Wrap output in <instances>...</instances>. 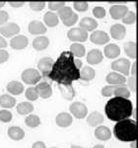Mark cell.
Wrapping results in <instances>:
<instances>
[{
  "label": "cell",
  "instance_id": "6da1fadb",
  "mask_svg": "<svg viewBox=\"0 0 138 148\" xmlns=\"http://www.w3.org/2000/svg\"><path fill=\"white\" fill-rule=\"evenodd\" d=\"M49 79L58 84H72V82L80 79V70L74 63V56L69 51H63L53 62L49 72Z\"/></svg>",
  "mask_w": 138,
  "mask_h": 148
},
{
  "label": "cell",
  "instance_id": "7a4b0ae2",
  "mask_svg": "<svg viewBox=\"0 0 138 148\" xmlns=\"http://www.w3.org/2000/svg\"><path fill=\"white\" fill-rule=\"evenodd\" d=\"M105 112L107 119L114 122H119L129 117L133 113V105L129 99L114 97L107 102L105 106Z\"/></svg>",
  "mask_w": 138,
  "mask_h": 148
},
{
  "label": "cell",
  "instance_id": "3957f363",
  "mask_svg": "<svg viewBox=\"0 0 138 148\" xmlns=\"http://www.w3.org/2000/svg\"><path fill=\"white\" fill-rule=\"evenodd\" d=\"M114 134L117 139L123 142H131L136 140V122L131 119L117 122V125L114 127Z\"/></svg>",
  "mask_w": 138,
  "mask_h": 148
},
{
  "label": "cell",
  "instance_id": "277c9868",
  "mask_svg": "<svg viewBox=\"0 0 138 148\" xmlns=\"http://www.w3.org/2000/svg\"><path fill=\"white\" fill-rule=\"evenodd\" d=\"M21 79L25 84L29 85H34L40 82V81L42 79V75L37 70L34 69V68H28L22 73Z\"/></svg>",
  "mask_w": 138,
  "mask_h": 148
},
{
  "label": "cell",
  "instance_id": "5b68a950",
  "mask_svg": "<svg viewBox=\"0 0 138 148\" xmlns=\"http://www.w3.org/2000/svg\"><path fill=\"white\" fill-rule=\"evenodd\" d=\"M130 64L129 60L126 58H119L117 60H114L112 63V69L114 72L121 74L122 76H128L130 73Z\"/></svg>",
  "mask_w": 138,
  "mask_h": 148
},
{
  "label": "cell",
  "instance_id": "8992f818",
  "mask_svg": "<svg viewBox=\"0 0 138 148\" xmlns=\"http://www.w3.org/2000/svg\"><path fill=\"white\" fill-rule=\"evenodd\" d=\"M67 37L69 40L73 41L74 43H79V42H85L88 39V32L80 27H72L67 32Z\"/></svg>",
  "mask_w": 138,
  "mask_h": 148
},
{
  "label": "cell",
  "instance_id": "52a82bcc",
  "mask_svg": "<svg viewBox=\"0 0 138 148\" xmlns=\"http://www.w3.org/2000/svg\"><path fill=\"white\" fill-rule=\"evenodd\" d=\"M70 113L74 116L76 119H84L88 114V108L84 103L79 101H75L69 106Z\"/></svg>",
  "mask_w": 138,
  "mask_h": 148
},
{
  "label": "cell",
  "instance_id": "ba28073f",
  "mask_svg": "<svg viewBox=\"0 0 138 148\" xmlns=\"http://www.w3.org/2000/svg\"><path fill=\"white\" fill-rule=\"evenodd\" d=\"M129 11L128 7L124 4H114L110 8V15L114 20H121L127 12Z\"/></svg>",
  "mask_w": 138,
  "mask_h": 148
},
{
  "label": "cell",
  "instance_id": "9c48e42d",
  "mask_svg": "<svg viewBox=\"0 0 138 148\" xmlns=\"http://www.w3.org/2000/svg\"><path fill=\"white\" fill-rule=\"evenodd\" d=\"M20 27L16 23H6L0 27V34L3 37H14L19 34Z\"/></svg>",
  "mask_w": 138,
  "mask_h": 148
},
{
  "label": "cell",
  "instance_id": "30bf717a",
  "mask_svg": "<svg viewBox=\"0 0 138 148\" xmlns=\"http://www.w3.org/2000/svg\"><path fill=\"white\" fill-rule=\"evenodd\" d=\"M53 59L51 57H44L39 61L37 63V71L41 73V75H42V77H47L49 72H51L52 65H53Z\"/></svg>",
  "mask_w": 138,
  "mask_h": 148
},
{
  "label": "cell",
  "instance_id": "8fae6325",
  "mask_svg": "<svg viewBox=\"0 0 138 148\" xmlns=\"http://www.w3.org/2000/svg\"><path fill=\"white\" fill-rule=\"evenodd\" d=\"M28 44H29V39L23 34H17L10 40V46L15 50H23L28 46Z\"/></svg>",
  "mask_w": 138,
  "mask_h": 148
},
{
  "label": "cell",
  "instance_id": "7c38bea8",
  "mask_svg": "<svg viewBox=\"0 0 138 148\" xmlns=\"http://www.w3.org/2000/svg\"><path fill=\"white\" fill-rule=\"evenodd\" d=\"M90 40L94 44L104 45L110 41V36L104 31H94L90 36Z\"/></svg>",
  "mask_w": 138,
  "mask_h": 148
},
{
  "label": "cell",
  "instance_id": "4fadbf2b",
  "mask_svg": "<svg viewBox=\"0 0 138 148\" xmlns=\"http://www.w3.org/2000/svg\"><path fill=\"white\" fill-rule=\"evenodd\" d=\"M28 29H29V32L31 34H34V36H42V34H46V27L44 26V23L40 22V21H32L29 24V27H28Z\"/></svg>",
  "mask_w": 138,
  "mask_h": 148
},
{
  "label": "cell",
  "instance_id": "5bb4252c",
  "mask_svg": "<svg viewBox=\"0 0 138 148\" xmlns=\"http://www.w3.org/2000/svg\"><path fill=\"white\" fill-rule=\"evenodd\" d=\"M36 89L39 93V96L42 97L44 99H47L52 95V88H51V85L49 84H47L46 82H39L37 84Z\"/></svg>",
  "mask_w": 138,
  "mask_h": 148
},
{
  "label": "cell",
  "instance_id": "9a60e30c",
  "mask_svg": "<svg viewBox=\"0 0 138 148\" xmlns=\"http://www.w3.org/2000/svg\"><path fill=\"white\" fill-rule=\"evenodd\" d=\"M110 36L112 38L117 39V40H121L124 38L125 34H126V29L123 25L121 24H114L110 27Z\"/></svg>",
  "mask_w": 138,
  "mask_h": 148
},
{
  "label": "cell",
  "instance_id": "2e32d148",
  "mask_svg": "<svg viewBox=\"0 0 138 148\" xmlns=\"http://www.w3.org/2000/svg\"><path fill=\"white\" fill-rule=\"evenodd\" d=\"M106 81L107 84L112 85H122L126 82V77L117 72H112L107 74V76L106 77Z\"/></svg>",
  "mask_w": 138,
  "mask_h": 148
},
{
  "label": "cell",
  "instance_id": "e0dca14e",
  "mask_svg": "<svg viewBox=\"0 0 138 148\" xmlns=\"http://www.w3.org/2000/svg\"><path fill=\"white\" fill-rule=\"evenodd\" d=\"M104 59V55L99 49H92L87 54V62L90 65H98Z\"/></svg>",
  "mask_w": 138,
  "mask_h": 148
},
{
  "label": "cell",
  "instance_id": "ac0fdd59",
  "mask_svg": "<svg viewBox=\"0 0 138 148\" xmlns=\"http://www.w3.org/2000/svg\"><path fill=\"white\" fill-rule=\"evenodd\" d=\"M72 121H73L72 116L69 113H66V112L59 113L56 116V118H55L56 125L60 127H68L70 125L72 124Z\"/></svg>",
  "mask_w": 138,
  "mask_h": 148
},
{
  "label": "cell",
  "instance_id": "d6986e66",
  "mask_svg": "<svg viewBox=\"0 0 138 148\" xmlns=\"http://www.w3.org/2000/svg\"><path fill=\"white\" fill-rule=\"evenodd\" d=\"M79 27L84 31L88 32H94L98 27V23L95 19L90 18V17H85L79 23Z\"/></svg>",
  "mask_w": 138,
  "mask_h": 148
},
{
  "label": "cell",
  "instance_id": "ffe728a7",
  "mask_svg": "<svg viewBox=\"0 0 138 148\" xmlns=\"http://www.w3.org/2000/svg\"><path fill=\"white\" fill-rule=\"evenodd\" d=\"M95 136L99 140L107 141L112 137V132L106 126H98L95 130Z\"/></svg>",
  "mask_w": 138,
  "mask_h": 148
},
{
  "label": "cell",
  "instance_id": "44dd1931",
  "mask_svg": "<svg viewBox=\"0 0 138 148\" xmlns=\"http://www.w3.org/2000/svg\"><path fill=\"white\" fill-rule=\"evenodd\" d=\"M8 136L11 138L12 140H15V141H19V140H22L25 137V132L22 127H8Z\"/></svg>",
  "mask_w": 138,
  "mask_h": 148
},
{
  "label": "cell",
  "instance_id": "7402d4cb",
  "mask_svg": "<svg viewBox=\"0 0 138 148\" xmlns=\"http://www.w3.org/2000/svg\"><path fill=\"white\" fill-rule=\"evenodd\" d=\"M104 53L106 55L107 58L109 59H115L119 56L120 54V48L119 45L114 44V43H110L105 46L104 49Z\"/></svg>",
  "mask_w": 138,
  "mask_h": 148
},
{
  "label": "cell",
  "instance_id": "603a6c76",
  "mask_svg": "<svg viewBox=\"0 0 138 148\" xmlns=\"http://www.w3.org/2000/svg\"><path fill=\"white\" fill-rule=\"evenodd\" d=\"M6 88L7 91L11 93V95H20L21 93H23L25 89L23 84L18 81H12L8 82Z\"/></svg>",
  "mask_w": 138,
  "mask_h": 148
},
{
  "label": "cell",
  "instance_id": "cb8c5ba5",
  "mask_svg": "<svg viewBox=\"0 0 138 148\" xmlns=\"http://www.w3.org/2000/svg\"><path fill=\"white\" fill-rule=\"evenodd\" d=\"M58 88L60 90V93L63 96L64 99L72 100L75 96V90L72 84H58Z\"/></svg>",
  "mask_w": 138,
  "mask_h": 148
},
{
  "label": "cell",
  "instance_id": "d4e9b609",
  "mask_svg": "<svg viewBox=\"0 0 138 148\" xmlns=\"http://www.w3.org/2000/svg\"><path fill=\"white\" fill-rule=\"evenodd\" d=\"M49 39L44 36H40L36 37L33 41V47L37 51H42L49 47Z\"/></svg>",
  "mask_w": 138,
  "mask_h": 148
},
{
  "label": "cell",
  "instance_id": "484cf974",
  "mask_svg": "<svg viewBox=\"0 0 138 148\" xmlns=\"http://www.w3.org/2000/svg\"><path fill=\"white\" fill-rule=\"evenodd\" d=\"M44 23L46 24L44 26H47L49 27H56L59 23L58 16H57V14H55L54 12H51V11L46 12L44 16Z\"/></svg>",
  "mask_w": 138,
  "mask_h": 148
},
{
  "label": "cell",
  "instance_id": "4316f807",
  "mask_svg": "<svg viewBox=\"0 0 138 148\" xmlns=\"http://www.w3.org/2000/svg\"><path fill=\"white\" fill-rule=\"evenodd\" d=\"M103 122H104V116L99 112H92L87 117V123L91 127H97L103 124Z\"/></svg>",
  "mask_w": 138,
  "mask_h": 148
},
{
  "label": "cell",
  "instance_id": "83f0119b",
  "mask_svg": "<svg viewBox=\"0 0 138 148\" xmlns=\"http://www.w3.org/2000/svg\"><path fill=\"white\" fill-rule=\"evenodd\" d=\"M95 75H96V73H95V70L93 68H91L90 66H85L80 71V79L87 82H91L94 79Z\"/></svg>",
  "mask_w": 138,
  "mask_h": 148
},
{
  "label": "cell",
  "instance_id": "f1b7e54d",
  "mask_svg": "<svg viewBox=\"0 0 138 148\" xmlns=\"http://www.w3.org/2000/svg\"><path fill=\"white\" fill-rule=\"evenodd\" d=\"M16 104V99L10 94H2L0 96V106L4 109H10Z\"/></svg>",
  "mask_w": 138,
  "mask_h": 148
},
{
  "label": "cell",
  "instance_id": "f546056e",
  "mask_svg": "<svg viewBox=\"0 0 138 148\" xmlns=\"http://www.w3.org/2000/svg\"><path fill=\"white\" fill-rule=\"evenodd\" d=\"M16 110L18 112V114L20 115H30L31 113L34 111V105L31 102H21L17 105Z\"/></svg>",
  "mask_w": 138,
  "mask_h": 148
},
{
  "label": "cell",
  "instance_id": "4dcf8cb0",
  "mask_svg": "<svg viewBox=\"0 0 138 148\" xmlns=\"http://www.w3.org/2000/svg\"><path fill=\"white\" fill-rule=\"evenodd\" d=\"M69 52L77 58H81V57H84L85 54H86V48L81 43H73L70 46Z\"/></svg>",
  "mask_w": 138,
  "mask_h": 148
},
{
  "label": "cell",
  "instance_id": "1f68e13d",
  "mask_svg": "<svg viewBox=\"0 0 138 148\" xmlns=\"http://www.w3.org/2000/svg\"><path fill=\"white\" fill-rule=\"evenodd\" d=\"M114 95L115 97L128 99L130 97V95H131V93H130V90L127 88V86H125L124 84H122V85H117V86H115Z\"/></svg>",
  "mask_w": 138,
  "mask_h": 148
},
{
  "label": "cell",
  "instance_id": "d6a6232c",
  "mask_svg": "<svg viewBox=\"0 0 138 148\" xmlns=\"http://www.w3.org/2000/svg\"><path fill=\"white\" fill-rule=\"evenodd\" d=\"M124 52L130 59H136V43L134 41H128L124 43Z\"/></svg>",
  "mask_w": 138,
  "mask_h": 148
},
{
  "label": "cell",
  "instance_id": "836d02e7",
  "mask_svg": "<svg viewBox=\"0 0 138 148\" xmlns=\"http://www.w3.org/2000/svg\"><path fill=\"white\" fill-rule=\"evenodd\" d=\"M25 124L29 127L35 129V127H37L41 125V119H40V117L37 116V115L30 114V115H28L26 117V119H25Z\"/></svg>",
  "mask_w": 138,
  "mask_h": 148
},
{
  "label": "cell",
  "instance_id": "e575fe53",
  "mask_svg": "<svg viewBox=\"0 0 138 148\" xmlns=\"http://www.w3.org/2000/svg\"><path fill=\"white\" fill-rule=\"evenodd\" d=\"M57 12H58L57 16H58L59 18L61 19V21H62V22L65 21L66 19H68L69 17L74 13L73 10H72L71 7H68V6H66V5H65L64 7H62L61 9H59Z\"/></svg>",
  "mask_w": 138,
  "mask_h": 148
},
{
  "label": "cell",
  "instance_id": "d590c367",
  "mask_svg": "<svg viewBox=\"0 0 138 148\" xmlns=\"http://www.w3.org/2000/svg\"><path fill=\"white\" fill-rule=\"evenodd\" d=\"M25 96H26V98L29 100V101H36L40 97L36 87H34V86L28 87L26 89V91H25Z\"/></svg>",
  "mask_w": 138,
  "mask_h": 148
},
{
  "label": "cell",
  "instance_id": "8d00e7d4",
  "mask_svg": "<svg viewBox=\"0 0 138 148\" xmlns=\"http://www.w3.org/2000/svg\"><path fill=\"white\" fill-rule=\"evenodd\" d=\"M12 119H13V115L9 110H0V121L2 123H9L12 121Z\"/></svg>",
  "mask_w": 138,
  "mask_h": 148
},
{
  "label": "cell",
  "instance_id": "74e56055",
  "mask_svg": "<svg viewBox=\"0 0 138 148\" xmlns=\"http://www.w3.org/2000/svg\"><path fill=\"white\" fill-rule=\"evenodd\" d=\"M121 20H122V23L125 25H132L136 21V15H135L133 11H128L127 14L125 15Z\"/></svg>",
  "mask_w": 138,
  "mask_h": 148
},
{
  "label": "cell",
  "instance_id": "f35d334b",
  "mask_svg": "<svg viewBox=\"0 0 138 148\" xmlns=\"http://www.w3.org/2000/svg\"><path fill=\"white\" fill-rule=\"evenodd\" d=\"M106 14H107L106 9L102 6H96V7H94V9H93V15H94L95 18L103 19L106 17Z\"/></svg>",
  "mask_w": 138,
  "mask_h": 148
},
{
  "label": "cell",
  "instance_id": "ab89813d",
  "mask_svg": "<svg viewBox=\"0 0 138 148\" xmlns=\"http://www.w3.org/2000/svg\"><path fill=\"white\" fill-rule=\"evenodd\" d=\"M29 6L31 7V9L33 10V11L39 12V11H42V10L44 9V7H46V2L32 1L29 3Z\"/></svg>",
  "mask_w": 138,
  "mask_h": 148
},
{
  "label": "cell",
  "instance_id": "60d3db41",
  "mask_svg": "<svg viewBox=\"0 0 138 148\" xmlns=\"http://www.w3.org/2000/svg\"><path fill=\"white\" fill-rule=\"evenodd\" d=\"M73 7H74V9L78 12H85L89 8V4H88V2H85V1L74 2Z\"/></svg>",
  "mask_w": 138,
  "mask_h": 148
},
{
  "label": "cell",
  "instance_id": "b9f144b4",
  "mask_svg": "<svg viewBox=\"0 0 138 148\" xmlns=\"http://www.w3.org/2000/svg\"><path fill=\"white\" fill-rule=\"evenodd\" d=\"M117 85H106L102 88V95L105 97H110L114 95V91Z\"/></svg>",
  "mask_w": 138,
  "mask_h": 148
},
{
  "label": "cell",
  "instance_id": "7bdbcfd3",
  "mask_svg": "<svg viewBox=\"0 0 138 148\" xmlns=\"http://www.w3.org/2000/svg\"><path fill=\"white\" fill-rule=\"evenodd\" d=\"M77 21H78V15L76 13H73L68 19L63 21V24H64V26H66V27H71L76 24Z\"/></svg>",
  "mask_w": 138,
  "mask_h": 148
},
{
  "label": "cell",
  "instance_id": "ee69618b",
  "mask_svg": "<svg viewBox=\"0 0 138 148\" xmlns=\"http://www.w3.org/2000/svg\"><path fill=\"white\" fill-rule=\"evenodd\" d=\"M47 6H49V8L51 12H53V11H58L59 9L64 7L65 3L64 2H49Z\"/></svg>",
  "mask_w": 138,
  "mask_h": 148
},
{
  "label": "cell",
  "instance_id": "f6af8a7d",
  "mask_svg": "<svg viewBox=\"0 0 138 148\" xmlns=\"http://www.w3.org/2000/svg\"><path fill=\"white\" fill-rule=\"evenodd\" d=\"M127 88L133 92L136 91V77H130L127 79Z\"/></svg>",
  "mask_w": 138,
  "mask_h": 148
},
{
  "label": "cell",
  "instance_id": "bcb514c9",
  "mask_svg": "<svg viewBox=\"0 0 138 148\" xmlns=\"http://www.w3.org/2000/svg\"><path fill=\"white\" fill-rule=\"evenodd\" d=\"M9 19V15L6 11L0 10V26H3L4 24H6L7 21Z\"/></svg>",
  "mask_w": 138,
  "mask_h": 148
},
{
  "label": "cell",
  "instance_id": "7dc6e473",
  "mask_svg": "<svg viewBox=\"0 0 138 148\" xmlns=\"http://www.w3.org/2000/svg\"><path fill=\"white\" fill-rule=\"evenodd\" d=\"M9 59V53L5 49H0V64H4Z\"/></svg>",
  "mask_w": 138,
  "mask_h": 148
},
{
  "label": "cell",
  "instance_id": "c3c4849f",
  "mask_svg": "<svg viewBox=\"0 0 138 148\" xmlns=\"http://www.w3.org/2000/svg\"><path fill=\"white\" fill-rule=\"evenodd\" d=\"M32 148H46V144H44V142L41 141V140H39V141H36L34 142L32 145Z\"/></svg>",
  "mask_w": 138,
  "mask_h": 148
},
{
  "label": "cell",
  "instance_id": "681fc988",
  "mask_svg": "<svg viewBox=\"0 0 138 148\" xmlns=\"http://www.w3.org/2000/svg\"><path fill=\"white\" fill-rule=\"evenodd\" d=\"M10 6L13 7V8H20L25 4V2H14V1H10L9 2Z\"/></svg>",
  "mask_w": 138,
  "mask_h": 148
},
{
  "label": "cell",
  "instance_id": "f907efd6",
  "mask_svg": "<svg viewBox=\"0 0 138 148\" xmlns=\"http://www.w3.org/2000/svg\"><path fill=\"white\" fill-rule=\"evenodd\" d=\"M7 41L2 36H0V49H4L5 47H7Z\"/></svg>",
  "mask_w": 138,
  "mask_h": 148
},
{
  "label": "cell",
  "instance_id": "816d5d0a",
  "mask_svg": "<svg viewBox=\"0 0 138 148\" xmlns=\"http://www.w3.org/2000/svg\"><path fill=\"white\" fill-rule=\"evenodd\" d=\"M74 63H75V66L78 70H80L82 68V62L80 61L79 59H74Z\"/></svg>",
  "mask_w": 138,
  "mask_h": 148
},
{
  "label": "cell",
  "instance_id": "f5cc1de1",
  "mask_svg": "<svg viewBox=\"0 0 138 148\" xmlns=\"http://www.w3.org/2000/svg\"><path fill=\"white\" fill-rule=\"evenodd\" d=\"M130 73L132 74V77H135V75H136V64H133L132 65V68L130 69Z\"/></svg>",
  "mask_w": 138,
  "mask_h": 148
},
{
  "label": "cell",
  "instance_id": "db71d44e",
  "mask_svg": "<svg viewBox=\"0 0 138 148\" xmlns=\"http://www.w3.org/2000/svg\"><path fill=\"white\" fill-rule=\"evenodd\" d=\"M130 146H131V148H136V140H133V141H131V143H130Z\"/></svg>",
  "mask_w": 138,
  "mask_h": 148
},
{
  "label": "cell",
  "instance_id": "11a10c76",
  "mask_svg": "<svg viewBox=\"0 0 138 148\" xmlns=\"http://www.w3.org/2000/svg\"><path fill=\"white\" fill-rule=\"evenodd\" d=\"M93 148H105L104 145H102V144H97V145H95Z\"/></svg>",
  "mask_w": 138,
  "mask_h": 148
},
{
  "label": "cell",
  "instance_id": "9f6ffc18",
  "mask_svg": "<svg viewBox=\"0 0 138 148\" xmlns=\"http://www.w3.org/2000/svg\"><path fill=\"white\" fill-rule=\"evenodd\" d=\"M5 4H6V2L4 1H0V8H2V7L5 6Z\"/></svg>",
  "mask_w": 138,
  "mask_h": 148
},
{
  "label": "cell",
  "instance_id": "6f0895ef",
  "mask_svg": "<svg viewBox=\"0 0 138 148\" xmlns=\"http://www.w3.org/2000/svg\"><path fill=\"white\" fill-rule=\"evenodd\" d=\"M70 148H83L82 146H79V145H71Z\"/></svg>",
  "mask_w": 138,
  "mask_h": 148
},
{
  "label": "cell",
  "instance_id": "680465c9",
  "mask_svg": "<svg viewBox=\"0 0 138 148\" xmlns=\"http://www.w3.org/2000/svg\"><path fill=\"white\" fill-rule=\"evenodd\" d=\"M51 148H58V147H51Z\"/></svg>",
  "mask_w": 138,
  "mask_h": 148
}]
</instances>
